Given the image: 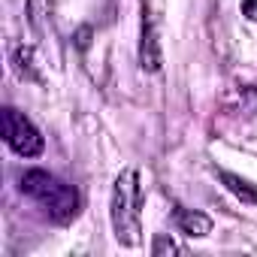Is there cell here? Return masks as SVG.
I'll return each instance as SVG.
<instances>
[{"mask_svg": "<svg viewBox=\"0 0 257 257\" xmlns=\"http://www.w3.org/2000/svg\"><path fill=\"white\" fill-rule=\"evenodd\" d=\"M140 206H143V191H140V176L137 170H124L115 185H112V230L115 239L127 248L140 245L143 239V221H140Z\"/></svg>", "mask_w": 257, "mask_h": 257, "instance_id": "cell-1", "label": "cell"}, {"mask_svg": "<svg viewBox=\"0 0 257 257\" xmlns=\"http://www.w3.org/2000/svg\"><path fill=\"white\" fill-rule=\"evenodd\" d=\"M22 194H28L37 206H43L55 221H70L79 215V194L73 185L61 182L46 170H28L22 176Z\"/></svg>", "mask_w": 257, "mask_h": 257, "instance_id": "cell-2", "label": "cell"}, {"mask_svg": "<svg viewBox=\"0 0 257 257\" xmlns=\"http://www.w3.org/2000/svg\"><path fill=\"white\" fill-rule=\"evenodd\" d=\"M4 140H7V146L16 152V155H22V158H37V155H43V137H40V131L31 124V118H25L19 109H13V106H7L4 109Z\"/></svg>", "mask_w": 257, "mask_h": 257, "instance_id": "cell-3", "label": "cell"}, {"mask_svg": "<svg viewBox=\"0 0 257 257\" xmlns=\"http://www.w3.org/2000/svg\"><path fill=\"white\" fill-rule=\"evenodd\" d=\"M140 64L143 70L155 73L161 67V46H158V34H155V25L149 19V13L143 10V40H140Z\"/></svg>", "mask_w": 257, "mask_h": 257, "instance_id": "cell-4", "label": "cell"}, {"mask_svg": "<svg viewBox=\"0 0 257 257\" xmlns=\"http://www.w3.org/2000/svg\"><path fill=\"white\" fill-rule=\"evenodd\" d=\"M176 224L188 233V236H206L212 230V221L203 212H191V209H176Z\"/></svg>", "mask_w": 257, "mask_h": 257, "instance_id": "cell-5", "label": "cell"}, {"mask_svg": "<svg viewBox=\"0 0 257 257\" xmlns=\"http://www.w3.org/2000/svg\"><path fill=\"white\" fill-rule=\"evenodd\" d=\"M218 179L227 185V191L230 194H236L242 203H251V206H257V188L251 185V182H245L242 176H233V173H227V170H218Z\"/></svg>", "mask_w": 257, "mask_h": 257, "instance_id": "cell-6", "label": "cell"}, {"mask_svg": "<svg viewBox=\"0 0 257 257\" xmlns=\"http://www.w3.org/2000/svg\"><path fill=\"white\" fill-rule=\"evenodd\" d=\"M34 49H25V46H19L16 49V70H19V76H28V79H37V73H34Z\"/></svg>", "mask_w": 257, "mask_h": 257, "instance_id": "cell-7", "label": "cell"}, {"mask_svg": "<svg viewBox=\"0 0 257 257\" xmlns=\"http://www.w3.org/2000/svg\"><path fill=\"white\" fill-rule=\"evenodd\" d=\"M152 251H155V254H185V248H182V245H176V242H173V239H167V236H158Z\"/></svg>", "mask_w": 257, "mask_h": 257, "instance_id": "cell-8", "label": "cell"}, {"mask_svg": "<svg viewBox=\"0 0 257 257\" xmlns=\"http://www.w3.org/2000/svg\"><path fill=\"white\" fill-rule=\"evenodd\" d=\"M242 13L257 22V0H245V4H242Z\"/></svg>", "mask_w": 257, "mask_h": 257, "instance_id": "cell-9", "label": "cell"}, {"mask_svg": "<svg viewBox=\"0 0 257 257\" xmlns=\"http://www.w3.org/2000/svg\"><path fill=\"white\" fill-rule=\"evenodd\" d=\"M79 46H82V49L88 46V31H79Z\"/></svg>", "mask_w": 257, "mask_h": 257, "instance_id": "cell-10", "label": "cell"}]
</instances>
